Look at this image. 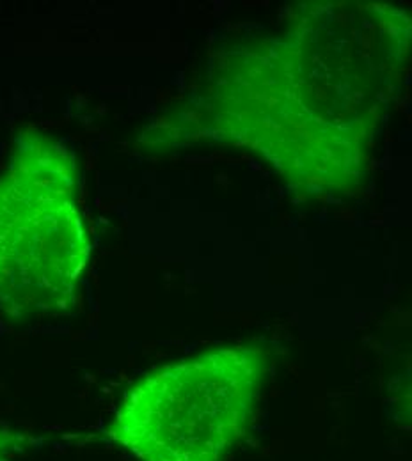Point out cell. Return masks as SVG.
Wrapping results in <instances>:
<instances>
[{
    "label": "cell",
    "instance_id": "1",
    "mask_svg": "<svg viewBox=\"0 0 412 461\" xmlns=\"http://www.w3.org/2000/svg\"><path fill=\"white\" fill-rule=\"evenodd\" d=\"M406 34L389 5L315 7L224 64L208 107L215 137L252 148L306 185L342 186L359 174Z\"/></svg>",
    "mask_w": 412,
    "mask_h": 461
},
{
    "label": "cell",
    "instance_id": "3",
    "mask_svg": "<svg viewBox=\"0 0 412 461\" xmlns=\"http://www.w3.org/2000/svg\"><path fill=\"white\" fill-rule=\"evenodd\" d=\"M252 345L212 348L144 375L109 437L139 461H223L247 433L267 376Z\"/></svg>",
    "mask_w": 412,
    "mask_h": 461
},
{
    "label": "cell",
    "instance_id": "2",
    "mask_svg": "<svg viewBox=\"0 0 412 461\" xmlns=\"http://www.w3.org/2000/svg\"><path fill=\"white\" fill-rule=\"evenodd\" d=\"M89 249L71 153L23 131L0 176V309L20 321L68 312Z\"/></svg>",
    "mask_w": 412,
    "mask_h": 461
},
{
    "label": "cell",
    "instance_id": "4",
    "mask_svg": "<svg viewBox=\"0 0 412 461\" xmlns=\"http://www.w3.org/2000/svg\"><path fill=\"white\" fill-rule=\"evenodd\" d=\"M23 444H25V435L7 428H0V461L20 451Z\"/></svg>",
    "mask_w": 412,
    "mask_h": 461
}]
</instances>
